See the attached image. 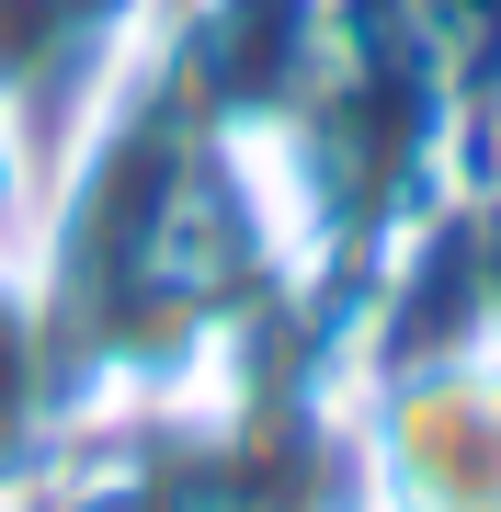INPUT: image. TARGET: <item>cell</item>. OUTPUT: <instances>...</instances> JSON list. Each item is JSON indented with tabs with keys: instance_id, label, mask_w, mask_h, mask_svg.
I'll list each match as a JSON object with an SVG mask.
<instances>
[{
	"instance_id": "2",
	"label": "cell",
	"mask_w": 501,
	"mask_h": 512,
	"mask_svg": "<svg viewBox=\"0 0 501 512\" xmlns=\"http://www.w3.org/2000/svg\"><path fill=\"white\" fill-rule=\"evenodd\" d=\"M57 421H69V376H57V319L35 274V228H0V501L46 490Z\"/></svg>"
},
{
	"instance_id": "1",
	"label": "cell",
	"mask_w": 501,
	"mask_h": 512,
	"mask_svg": "<svg viewBox=\"0 0 501 512\" xmlns=\"http://www.w3.org/2000/svg\"><path fill=\"white\" fill-rule=\"evenodd\" d=\"M353 512H501V319L445 353L342 376Z\"/></svg>"
}]
</instances>
